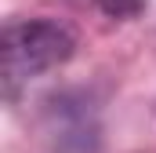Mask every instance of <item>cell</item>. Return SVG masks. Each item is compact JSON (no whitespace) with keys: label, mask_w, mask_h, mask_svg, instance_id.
<instances>
[{"label":"cell","mask_w":156,"mask_h":153,"mask_svg":"<svg viewBox=\"0 0 156 153\" xmlns=\"http://www.w3.org/2000/svg\"><path fill=\"white\" fill-rule=\"evenodd\" d=\"M105 15H113V18H131V15H138V7H142V0H94Z\"/></svg>","instance_id":"cell-2"},{"label":"cell","mask_w":156,"mask_h":153,"mask_svg":"<svg viewBox=\"0 0 156 153\" xmlns=\"http://www.w3.org/2000/svg\"><path fill=\"white\" fill-rule=\"evenodd\" d=\"M76 40L66 26L58 22H11L4 33H0V73H4V88L7 95L33 80V76L47 73L55 66H62L69 55H73Z\"/></svg>","instance_id":"cell-1"}]
</instances>
